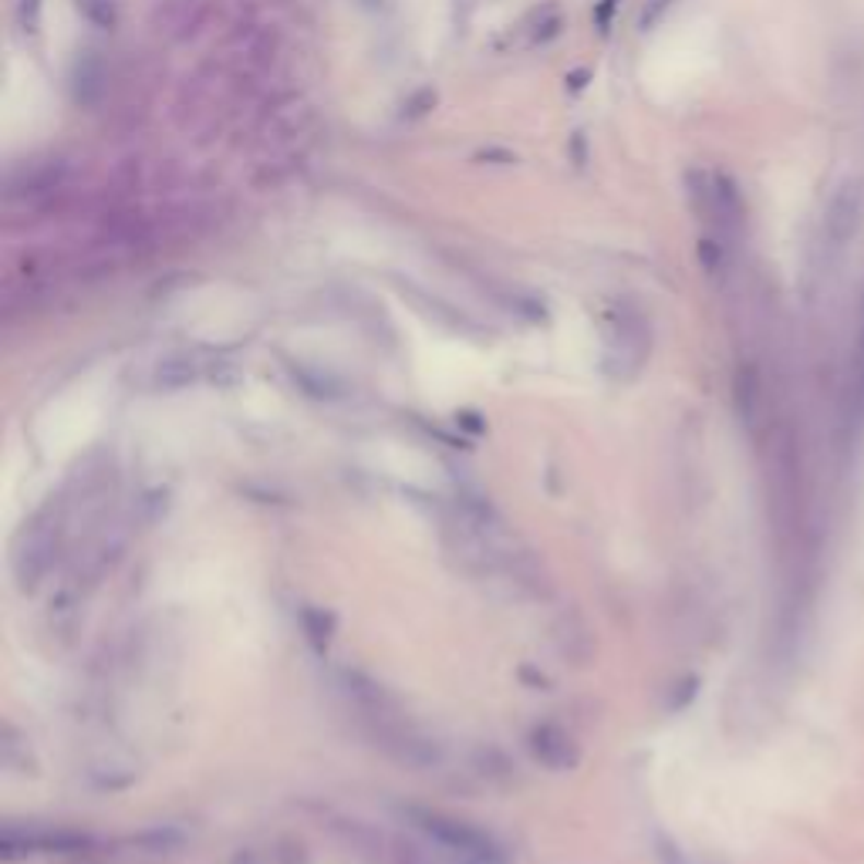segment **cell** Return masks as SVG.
<instances>
[{
	"label": "cell",
	"mask_w": 864,
	"mask_h": 864,
	"mask_svg": "<svg viewBox=\"0 0 864 864\" xmlns=\"http://www.w3.org/2000/svg\"><path fill=\"white\" fill-rule=\"evenodd\" d=\"M861 223H864V183L844 179L831 196L828 213H824V237H828L834 250H841L857 237Z\"/></svg>",
	"instance_id": "1"
}]
</instances>
